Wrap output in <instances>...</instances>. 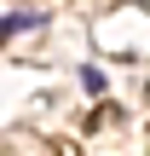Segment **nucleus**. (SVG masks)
<instances>
[{"label": "nucleus", "mask_w": 150, "mask_h": 156, "mask_svg": "<svg viewBox=\"0 0 150 156\" xmlns=\"http://www.w3.org/2000/svg\"><path fill=\"white\" fill-rule=\"evenodd\" d=\"M40 23V12H17V17H0V41L6 35H17V29H35Z\"/></svg>", "instance_id": "1"}]
</instances>
